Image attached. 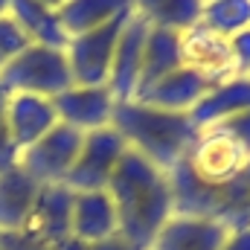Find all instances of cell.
I'll return each mask as SVG.
<instances>
[{"mask_svg": "<svg viewBox=\"0 0 250 250\" xmlns=\"http://www.w3.org/2000/svg\"><path fill=\"white\" fill-rule=\"evenodd\" d=\"M70 207L73 192L67 187H41L26 221L15 233L44 250H59L70 242Z\"/></svg>", "mask_w": 250, "mask_h": 250, "instance_id": "10", "label": "cell"}, {"mask_svg": "<svg viewBox=\"0 0 250 250\" xmlns=\"http://www.w3.org/2000/svg\"><path fill=\"white\" fill-rule=\"evenodd\" d=\"M245 111H250V76H236L230 82L207 87V93L189 111V117L198 128H204V125L233 120Z\"/></svg>", "mask_w": 250, "mask_h": 250, "instance_id": "16", "label": "cell"}, {"mask_svg": "<svg viewBox=\"0 0 250 250\" xmlns=\"http://www.w3.org/2000/svg\"><path fill=\"white\" fill-rule=\"evenodd\" d=\"M53 125H59L53 99L29 96V93H12L6 105V128L18 151H26L32 143H38Z\"/></svg>", "mask_w": 250, "mask_h": 250, "instance_id": "15", "label": "cell"}, {"mask_svg": "<svg viewBox=\"0 0 250 250\" xmlns=\"http://www.w3.org/2000/svg\"><path fill=\"white\" fill-rule=\"evenodd\" d=\"M6 105H9V90L0 84V123L6 120Z\"/></svg>", "mask_w": 250, "mask_h": 250, "instance_id": "29", "label": "cell"}, {"mask_svg": "<svg viewBox=\"0 0 250 250\" xmlns=\"http://www.w3.org/2000/svg\"><path fill=\"white\" fill-rule=\"evenodd\" d=\"M41 3H47V6H53V9H59L64 0H41Z\"/></svg>", "mask_w": 250, "mask_h": 250, "instance_id": "30", "label": "cell"}, {"mask_svg": "<svg viewBox=\"0 0 250 250\" xmlns=\"http://www.w3.org/2000/svg\"><path fill=\"white\" fill-rule=\"evenodd\" d=\"M230 230L212 218L175 212L157 233L148 250H221Z\"/></svg>", "mask_w": 250, "mask_h": 250, "instance_id": "14", "label": "cell"}, {"mask_svg": "<svg viewBox=\"0 0 250 250\" xmlns=\"http://www.w3.org/2000/svg\"><path fill=\"white\" fill-rule=\"evenodd\" d=\"M169 181L175 192V212L212 218L227 230L250 227V166L236 181L215 189L195 187L178 175H169Z\"/></svg>", "mask_w": 250, "mask_h": 250, "instance_id": "4", "label": "cell"}, {"mask_svg": "<svg viewBox=\"0 0 250 250\" xmlns=\"http://www.w3.org/2000/svg\"><path fill=\"white\" fill-rule=\"evenodd\" d=\"M128 18H131V12H125L117 21H111L93 32L70 38L64 53H67V64L73 73V84H108L114 50H117V41L123 35Z\"/></svg>", "mask_w": 250, "mask_h": 250, "instance_id": "9", "label": "cell"}, {"mask_svg": "<svg viewBox=\"0 0 250 250\" xmlns=\"http://www.w3.org/2000/svg\"><path fill=\"white\" fill-rule=\"evenodd\" d=\"M250 166V111L198 128L184 160L169 172L195 187L215 189L236 181Z\"/></svg>", "mask_w": 250, "mask_h": 250, "instance_id": "3", "label": "cell"}, {"mask_svg": "<svg viewBox=\"0 0 250 250\" xmlns=\"http://www.w3.org/2000/svg\"><path fill=\"white\" fill-rule=\"evenodd\" d=\"M230 50H233V62L239 76H250V26L239 29L236 35H230Z\"/></svg>", "mask_w": 250, "mask_h": 250, "instance_id": "25", "label": "cell"}, {"mask_svg": "<svg viewBox=\"0 0 250 250\" xmlns=\"http://www.w3.org/2000/svg\"><path fill=\"white\" fill-rule=\"evenodd\" d=\"M178 56H181V67L195 73L209 87L239 76L233 50H230V38L204 26L201 21L178 35Z\"/></svg>", "mask_w": 250, "mask_h": 250, "instance_id": "7", "label": "cell"}, {"mask_svg": "<svg viewBox=\"0 0 250 250\" xmlns=\"http://www.w3.org/2000/svg\"><path fill=\"white\" fill-rule=\"evenodd\" d=\"M53 105H56L59 123L82 134H90L111 125L117 99L108 84H73L53 99Z\"/></svg>", "mask_w": 250, "mask_h": 250, "instance_id": "11", "label": "cell"}, {"mask_svg": "<svg viewBox=\"0 0 250 250\" xmlns=\"http://www.w3.org/2000/svg\"><path fill=\"white\" fill-rule=\"evenodd\" d=\"M201 23L230 38L250 26V0H204Z\"/></svg>", "mask_w": 250, "mask_h": 250, "instance_id": "23", "label": "cell"}, {"mask_svg": "<svg viewBox=\"0 0 250 250\" xmlns=\"http://www.w3.org/2000/svg\"><path fill=\"white\" fill-rule=\"evenodd\" d=\"M111 128L123 137V143L131 151L160 166L163 172H172L184 160L187 148L198 134V125L192 123L189 114L163 111L137 99L114 105Z\"/></svg>", "mask_w": 250, "mask_h": 250, "instance_id": "2", "label": "cell"}, {"mask_svg": "<svg viewBox=\"0 0 250 250\" xmlns=\"http://www.w3.org/2000/svg\"><path fill=\"white\" fill-rule=\"evenodd\" d=\"M70 239L82 245H102L117 239V212L108 192H73Z\"/></svg>", "mask_w": 250, "mask_h": 250, "instance_id": "13", "label": "cell"}, {"mask_svg": "<svg viewBox=\"0 0 250 250\" xmlns=\"http://www.w3.org/2000/svg\"><path fill=\"white\" fill-rule=\"evenodd\" d=\"M0 84L12 93H29L56 99L67 87H73V73L67 64L64 50L29 44L23 53H18L12 62L0 70Z\"/></svg>", "mask_w": 250, "mask_h": 250, "instance_id": "5", "label": "cell"}, {"mask_svg": "<svg viewBox=\"0 0 250 250\" xmlns=\"http://www.w3.org/2000/svg\"><path fill=\"white\" fill-rule=\"evenodd\" d=\"M82 140H84L82 131L59 123L38 143H32L26 151H21L18 166L23 172H29L41 187H64V181H67V175L79 157Z\"/></svg>", "mask_w": 250, "mask_h": 250, "instance_id": "8", "label": "cell"}, {"mask_svg": "<svg viewBox=\"0 0 250 250\" xmlns=\"http://www.w3.org/2000/svg\"><path fill=\"white\" fill-rule=\"evenodd\" d=\"M131 12V0H64L59 6V18L67 35H84L93 32L120 15Z\"/></svg>", "mask_w": 250, "mask_h": 250, "instance_id": "20", "label": "cell"}, {"mask_svg": "<svg viewBox=\"0 0 250 250\" xmlns=\"http://www.w3.org/2000/svg\"><path fill=\"white\" fill-rule=\"evenodd\" d=\"M9 12V0H0V15H6Z\"/></svg>", "mask_w": 250, "mask_h": 250, "instance_id": "31", "label": "cell"}, {"mask_svg": "<svg viewBox=\"0 0 250 250\" xmlns=\"http://www.w3.org/2000/svg\"><path fill=\"white\" fill-rule=\"evenodd\" d=\"M207 82H201L195 73H189L184 67H178L175 73H169L166 79H160L157 84H151L148 90H143L137 96V102L163 108V111H178V114H189L201 96L207 93Z\"/></svg>", "mask_w": 250, "mask_h": 250, "instance_id": "19", "label": "cell"}, {"mask_svg": "<svg viewBox=\"0 0 250 250\" xmlns=\"http://www.w3.org/2000/svg\"><path fill=\"white\" fill-rule=\"evenodd\" d=\"M59 250H134L128 248L125 242H120V239H114V242H102V245H82V242H67V245H62Z\"/></svg>", "mask_w": 250, "mask_h": 250, "instance_id": "27", "label": "cell"}, {"mask_svg": "<svg viewBox=\"0 0 250 250\" xmlns=\"http://www.w3.org/2000/svg\"><path fill=\"white\" fill-rule=\"evenodd\" d=\"M181 67L178 56V32L169 29H148L146 38V50H143V67H140V82H137V96L143 90H148L151 84H157L160 79H166L169 73H175ZM134 96V99H137Z\"/></svg>", "mask_w": 250, "mask_h": 250, "instance_id": "21", "label": "cell"}, {"mask_svg": "<svg viewBox=\"0 0 250 250\" xmlns=\"http://www.w3.org/2000/svg\"><path fill=\"white\" fill-rule=\"evenodd\" d=\"M125 151H128V146L111 125L84 134L79 157H76L64 187L70 192H102V189H108Z\"/></svg>", "mask_w": 250, "mask_h": 250, "instance_id": "6", "label": "cell"}, {"mask_svg": "<svg viewBox=\"0 0 250 250\" xmlns=\"http://www.w3.org/2000/svg\"><path fill=\"white\" fill-rule=\"evenodd\" d=\"M18 160H21V151H18V146L12 143L9 128H6V120H3V123H0V172L18 166Z\"/></svg>", "mask_w": 250, "mask_h": 250, "instance_id": "26", "label": "cell"}, {"mask_svg": "<svg viewBox=\"0 0 250 250\" xmlns=\"http://www.w3.org/2000/svg\"><path fill=\"white\" fill-rule=\"evenodd\" d=\"M38 192H41V184L21 166L0 172V233L21 230Z\"/></svg>", "mask_w": 250, "mask_h": 250, "instance_id": "18", "label": "cell"}, {"mask_svg": "<svg viewBox=\"0 0 250 250\" xmlns=\"http://www.w3.org/2000/svg\"><path fill=\"white\" fill-rule=\"evenodd\" d=\"M105 192L117 212V239L134 250L151 248L160 227L175 215L169 172L148 163L131 148L123 154Z\"/></svg>", "mask_w": 250, "mask_h": 250, "instance_id": "1", "label": "cell"}, {"mask_svg": "<svg viewBox=\"0 0 250 250\" xmlns=\"http://www.w3.org/2000/svg\"><path fill=\"white\" fill-rule=\"evenodd\" d=\"M221 250H250V227H239V230H230L227 242Z\"/></svg>", "mask_w": 250, "mask_h": 250, "instance_id": "28", "label": "cell"}, {"mask_svg": "<svg viewBox=\"0 0 250 250\" xmlns=\"http://www.w3.org/2000/svg\"><path fill=\"white\" fill-rule=\"evenodd\" d=\"M148 29L151 26L140 15H134V9H131V18L125 23L120 41H117L111 76H108V87H111L117 102H128V99L137 96V82H140V67H143V50H146Z\"/></svg>", "mask_w": 250, "mask_h": 250, "instance_id": "12", "label": "cell"}, {"mask_svg": "<svg viewBox=\"0 0 250 250\" xmlns=\"http://www.w3.org/2000/svg\"><path fill=\"white\" fill-rule=\"evenodd\" d=\"M9 18L23 29L29 44H41L53 50H67L70 44V35L62 26L59 9L41 0H9Z\"/></svg>", "mask_w": 250, "mask_h": 250, "instance_id": "17", "label": "cell"}, {"mask_svg": "<svg viewBox=\"0 0 250 250\" xmlns=\"http://www.w3.org/2000/svg\"><path fill=\"white\" fill-rule=\"evenodd\" d=\"M134 15H140L154 29L184 32L201 21L204 0H131Z\"/></svg>", "mask_w": 250, "mask_h": 250, "instance_id": "22", "label": "cell"}, {"mask_svg": "<svg viewBox=\"0 0 250 250\" xmlns=\"http://www.w3.org/2000/svg\"><path fill=\"white\" fill-rule=\"evenodd\" d=\"M26 47H29V38L23 35V29L9 18V12L0 15V70L12 62L18 53H23Z\"/></svg>", "mask_w": 250, "mask_h": 250, "instance_id": "24", "label": "cell"}]
</instances>
